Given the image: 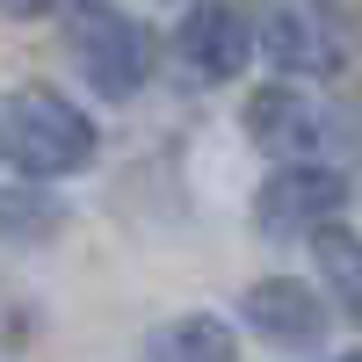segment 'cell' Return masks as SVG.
Wrapping results in <instances>:
<instances>
[{
	"label": "cell",
	"instance_id": "obj_6",
	"mask_svg": "<svg viewBox=\"0 0 362 362\" xmlns=\"http://www.w3.org/2000/svg\"><path fill=\"white\" fill-rule=\"evenodd\" d=\"M239 319H247L261 341H276V348H312L326 334V305H319L305 283H290V276L254 283L247 297H239Z\"/></svg>",
	"mask_w": 362,
	"mask_h": 362
},
{
	"label": "cell",
	"instance_id": "obj_1",
	"mask_svg": "<svg viewBox=\"0 0 362 362\" xmlns=\"http://www.w3.org/2000/svg\"><path fill=\"white\" fill-rule=\"evenodd\" d=\"M0 160L29 181H66L95 160V116L51 87L0 95Z\"/></svg>",
	"mask_w": 362,
	"mask_h": 362
},
{
	"label": "cell",
	"instance_id": "obj_2",
	"mask_svg": "<svg viewBox=\"0 0 362 362\" xmlns=\"http://www.w3.org/2000/svg\"><path fill=\"white\" fill-rule=\"evenodd\" d=\"M66 51H73L80 80L95 87L102 102H131L145 87V73H153V29L138 15H124L116 0H73Z\"/></svg>",
	"mask_w": 362,
	"mask_h": 362
},
{
	"label": "cell",
	"instance_id": "obj_11",
	"mask_svg": "<svg viewBox=\"0 0 362 362\" xmlns=\"http://www.w3.org/2000/svg\"><path fill=\"white\" fill-rule=\"evenodd\" d=\"M334 362H362V348H355V355H334Z\"/></svg>",
	"mask_w": 362,
	"mask_h": 362
},
{
	"label": "cell",
	"instance_id": "obj_3",
	"mask_svg": "<svg viewBox=\"0 0 362 362\" xmlns=\"http://www.w3.org/2000/svg\"><path fill=\"white\" fill-rule=\"evenodd\" d=\"M348 203V174L326 160H283L254 196V225L268 239H319Z\"/></svg>",
	"mask_w": 362,
	"mask_h": 362
},
{
	"label": "cell",
	"instance_id": "obj_10",
	"mask_svg": "<svg viewBox=\"0 0 362 362\" xmlns=\"http://www.w3.org/2000/svg\"><path fill=\"white\" fill-rule=\"evenodd\" d=\"M58 8V0H0V15H8V22H37V15H51Z\"/></svg>",
	"mask_w": 362,
	"mask_h": 362
},
{
	"label": "cell",
	"instance_id": "obj_9",
	"mask_svg": "<svg viewBox=\"0 0 362 362\" xmlns=\"http://www.w3.org/2000/svg\"><path fill=\"white\" fill-rule=\"evenodd\" d=\"M312 254H319V268H326V283H334V305L362 326V239H355L348 225H326V232L312 239Z\"/></svg>",
	"mask_w": 362,
	"mask_h": 362
},
{
	"label": "cell",
	"instance_id": "obj_5",
	"mask_svg": "<svg viewBox=\"0 0 362 362\" xmlns=\"http://www.w3.org/2000/svg\"><path fill=\"white\" fill-rule=\"evenodd\" d=\"M174 44H181V58H189L196 80H239L247 58L261 51L254 29H247V15H239L232 0H203V8H189V22L174 29Z\"/></svg>",
	"mask_w": 362,
	"mask_h": 362
},
{
	"label": "cell",
	"instance_id": "obj_7",
	"mask_svg": "<svg viewBox=\"0 0 362 362\" xmlns=\"http://www.w3.org/2000/svg\"><path fill=\"white\" fill-rule=\"evenodd\" d=\"M247 131L261 138V145H276L283 160H319V138H326V116L312 109V102H297V95H254L247 102Z\"/></svg>",
	"mask_w": 362,
	"mask_h": 362
},
{
	"label": "cell",
	"instance_id": "obj_8",
	"mask_svg": "<svg viewBox=\"0 0 362 362\" xmlns=\"http://www.w3.org/2000/svg\"><path fill=\"white\" fill-rule=\"evenodd\" d=\"M145 362H239V334L218 312H181L145 341Z\"/></svg>",
	"mask_w": 362,
	"mask_h": 362
},
{
	"label": "cell",
	"instance_id": "obj_4",
	"mask_svg": "<svg viewBox=\"0 0 362 362\" xmlns=\"http://www.w3.org/2000/svg\"><path fill=\"white\" fill-rule=\"evenodd\" d=\"M283 73H341V37L319 0H268V22L254 37Z\"/></svg>",
	"mask_w": 362,
	"mask_h": 362
}]
</instances>
